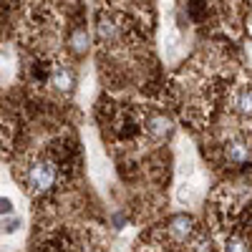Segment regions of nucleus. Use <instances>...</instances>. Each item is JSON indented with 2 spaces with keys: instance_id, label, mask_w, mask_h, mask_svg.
<instances>
[{
  "instance_id": "obj_1",
  "label": "nucleus",
  "mask_w": 252,
  "mask_h": 252,
  "mask_svg": "<svg viewBox=\"0 0 252 252\" xmlns=\"http://www.w3.org/2000/svg\"><path fill=\"white\" fill-rule=\"evenodd\" d=\"M149 23L146 13L134 5H103L96 10L94 38L101 48V56L114 66L134 68L146 58L149 48Z\"/></svg>"
},
{
  "instance_id": "obj_2",
  "label": "nucleus",
  "mask_w": 252,
  "mask_h": 252,
  "mask_svg": "<svg viewBox=\"0 0 252 252\" xmlns=\"http://www.w3.org/2000/svg\"><path fill=\"white\" fill-rule=\"evenodd\" d=\"M78 141L71 136H61L28 157L23 174H20V189L33 199L51 197L58 187H66V182L78 172Z\"/></svg>"
},
{
  "instance_id": "obj_3",
  "label": "nucleus",
  "mask_w": 252,
  "mask_h": 252,
  "mask_svg": "<svg viewBox=\"0 0 252 252\" xmlns=\"http://www.w3.org/2000/svg\"><path fill=\"white\" fill-rule=\"evenodd\" d=\"M46 81H48V86L53 91H58L61 96H71L76 91V83H78L73 66L63 56H58V58L51 61V66L46 71Z\"/></svg>"
},
{
  "instance_id": "obj_4",
  "label": "nucleus",
  "mask_w": 252,
  "mask_h": 252,
  "mask_svg": "<svg viewBox=\"0 0 252 252\" xmlns=\"http://www.w3.org/2000/svg\"><path fill=\"white\" fill-rule=\"evenodd\" d=\"M227 101H229V109H232L237 116H242V119L252 121V83L240 81L237 86H235L232 91H229Z\"/></svg>"
},
{
  "instance_id": "obj_5",
  "label": "nucleus",
  "mask_w": 252,
  "mask_h": 252,
  "mask_svg": "<svg viewBox=\"0 0 252 252\" xmlns=\"http://www.w3.org/2000/svg\"><path fill=\"white\" fill-rule=\"evenodd\" d=\"M18 71H20L18 51L10 43H0V89L8 86V83H13Z\"/></svg>"
}]
</instances>
